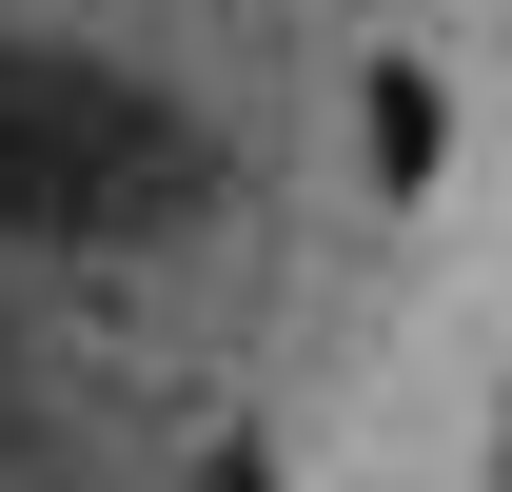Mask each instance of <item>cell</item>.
<instances>
[{
  "label": "cell",
  "mask_w": 512,
  "mask_h": 492,
  "mask_svg": "<svg viewBox=\"0 0 512 492\" xmlns=\"http://www.w3.org/2000/svg\"><path fill=\"white\" fill-rule=\"evenodd\" d=\"M355 119H375V178H394V197H434V138H453V119H434V60H375Z\"/></svg>",
  "instance_id": "cell-2"
},
{
  "label": "cell",
  "mask_w": 512,
  "mask_h": 492,
  "mask_svg": "<svg viewBox=\"0 0 512 492\" xmlns=\"http://www.w3.org/2000/svg\"><path fill=\"white\" fill-rule=\"evenodd\" d=\"M217 197V138L119 99L99 60H40V40H0V217H40V237H119V217H197Z\"/></svg>",
  "instance_id": "cell-1"
},
{
  "label": "cell",
  "mask_w": 512,
  "mask_h": 492,
  "mask_svg": "<svg viewBox=\"0 0 512 492\" xmlns=\"http://www.w3.org/2000/svg\"><path fill=\"white\" fill-rule=\"evenodd\" d=\"M197 492H276V453H256V433H217V453H197Z\"/></svg>",
  "instance_id": "cell-3"
}]
</instances>
